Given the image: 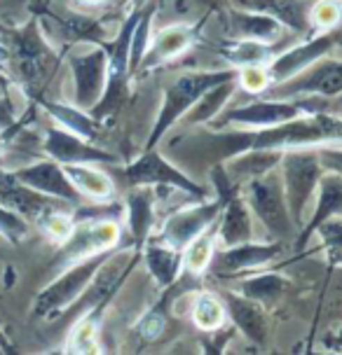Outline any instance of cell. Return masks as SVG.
Instances as JSON below:
<instances>
[{"label": "cell", "instance_id": "6da1fadb", "mask_svg": "<svg viewBox=\"0 0 342 355\" xmlns=\"http://www.w3.org/2000/svg\"><path fill=\"white\" fill-rule=\"evenodd\" d=\"M342 143V115L335 110L314 112L265 129H204L171 141V148L190 162L209 159V166L246 150H291Z\"/></svg>", "mask_w": 342, "mask_h": 355}, {"label": "cell", "instance_id": "7a4b0ae2", "mask_svg": "<svg viewBox=\"0 0 342 355\" xmlns=\"http://www.w3.org/2000/svg\"><path fill=\"white\" fill-rule=\"evenodd\" d=\"M8 44V75L28 98L40 101L49 75L54 71L56 52L38 26L35 17L5 35Z\"/></svg>", "mask_w": 342, "mask_h": 355}, {"label": "cell", "instance_id": "3957f363", "mask_svg": "<svg viewBox=\"0 0 342 355\" xmlns=\"http://www.w3.org/2000/svg\"><path fill=\"white\" fill-rule=\"evenodd\" d=\"M333 107V98L324 96H302V98H258L253 103L220 110L206 126L209 129H265V126H277L288 119L314 115Z\"/></svg>", "mask_w": 342, "mask_h": 355}, {"label": "cell", "instance_id": "277c9868", "mask_svg": "<svg viewBox=\"0 0 342 355\" xmlns=\"http://www.w3.org/2000/svg\"><path fill=\"white\" fill-rule=\"evenodd\" d=\"M227 80H237V68H223V71H193V73H183L174 82H169L167 89L162 94V105L157 110L155 124L150 129V136L145 141L143 150L157 148L162 143V138L181 122L183 115L193 107V103L197 101L206 89L220 85Z\"/></svg>", "mask_w": 342, "mask_h": 355}, {"label": "cell", "instance_id": "5b68a950", "mask_svg": "<svg viewBox=\"0 0 342 355\" xmlns=\"http://www.w3.org/2000/svg\"><path fill=\"white\" fill-rule=\"evenodd\" d=\"M277 168H279L288 213L298 234L305 227L312 196L316 194V185H319L321 175H324V166H321L319 155H316V145L314 148L284 150Z\"/></svg>", "mask_w": 342, "mask_h": 355}, {"label": "cell", "instance_id": "8992f818", "mask_svg": "<svg viewBox=\"0 0 342 355\" xmlns=\"http://www.w3.org/2000/svg\"><path fill=\"white\" fill-rule=\"evenodd\" d=\"M115 182H122L127 187H167V189H179L193 196L195 201L211 199V189L200 185L197 180H193L186 171L176 164H171L157 148L143 150L141 157H136L134 162L124 164L113 171Z\"/></svg>", "mask_w": 342, "mask_h": 355}, {"label": "cell", "instance_id": "52a82bcc", "mask_svg": "<svg viewBox=\"0 0 342 355\" xmlns=\"http://www.w3.org/2000/svg\"><path fill=\"white\" fill-rule=\"evenodd\" d=\"M242 196L249 204L253 220H258L275 241H293L295 227L291 220L279 168L256 175L242 185Z\"/></svg>", "mask_w": 342, "mask_h": 355}, {"label": "cell", "instance_id": "ba28073f", "mask_svg": "<svg viewBox=\"0 0 342 355\" xmlns=\"http://www.w3.org/2000/svg\"><path fill=\"white\" fill-rule=\"evenodd\" d=\"M113 250L99 252V255L78 259L61 269L59 276H54L33 300V315L35 318H54V315L68 313V309L80 300L82 293L87 290V285L92 283V278L97 276L101 264L108 259Z\"/></svg>", "mask_w": 342, "mask_h": 355}, {"label": "cell", "instance_id": "9c48e42d", "mask_svg": "<svg viewBox=\"0 0 342 355\" xmlns=\"http://www.w3.org/2000/svg\"><path fill=\"white\" fill-rule=\"evenodd\" d=\"M68 73H71V101L68 103L90 112L106 89L108 54L104 42H78L68 49Z\"/></svg>", "mask_w": 342, "mask_h": 355}, {"label": "cell", "instance_id": "30bf717a", "mask_svg": "<svg viewBox=\"0 0 342 355\" xmlns=\"http://www.w3.org/2000/svg\"><path fill=\"white\" fill-rule=\"evenodd\" d=\"M342 94V61L338 59H319L302 73L272 85L261 96L268 98H302V96H324L338 98Z\"/></svg>", "mask_w": 342, "mask_h": 355}, {"label": "cell", "instance_id": "8fae6325", "mask_svg": "<svg viewBox=\"0 0 342 355\" xmlns=\"http://www.w3.org/2000/svg\"><path fill=\"white\" fill-rule=\"evenodd\" d=\"M122 241V227L117 218H85L75 220V230L59 245V266H66L78 259L115 250Z\"/></svg>", "mask_w": 342, "mask_h": 355}, {"label": "cell", "instance_id": "7c38bea8", "mask_svg": "<svg viewBox=\"0 0 342 355\" xmlns=\"http://www.w3.org/2000/svg\"><path fill=\"white\" fill-rule=\"evenodd\" d=\"M223 206H225V199H220V196L213 194L211 199L197 201V204H193V206L174 211L162 222L160 232L150 239L160 241V243L169 245V248L183 250L190 241L197 239L202 232L209 230V227L220 218Z\"/></svg>", "mask_w": 342, "mask_h": 355}, {"label": "cell", "instance_id": "4fadbf2b", "mask_svg": "<svg viewBox=\"0 0 342 355\" xmlns=\"http://www.w3.org/2000/svg\"><path fill=\"white\" fill-rule=\"evenodd\" d=\"M340 44H342V31L333 28V31H324V33H314V35H309L305 42L293 44V47L284 49V52H277L265 63L270 82L272 85H279L284 80H291L293 75L302 73L305 68L312 66L314 61L331 54Z\"/></svg>", "mask_w": 342, "mask_h": 355}, {"label": "cell", "instance_id": "5bb4252c", "mask_svg": "<svg viewBox=\"0 0 342 355\" xmlns=\"http://www.w3.org/2000/svg\"><path fill=\"white\" fill-rule=\"evenodd\" d=\"M284 255V241H270V243H258L244 241L237 245H218L213 252L211 266L218 276H246L253 271L268 269L272 262H277ZM209 266V269H211Z\"/></svg>", "mask_w": 342, "mask_h": 355}, {"label": "cell", "instance_id": "9a60e30c", "mask_svg": "<svg viewBox=\"0 0 342 355\" xmlns=\"http://www.w3.org/2000/svg\"><path fill=\"white\" fill-rule=\"evenodd\" d=\"M209 15H213V12H206L202 21L171 24V26H164L157 31L155 35H150V44H148V49H145L141 66H138V73L155 71V68L176 61L179 56L186 54L188 49L200 40L202 28H204V21L209 19Z\"/></svg>", "mask_w": 342, "mask_h": 355}, {"label": "cell", "instance_id": "2e32d148", "mask_svg": "<svg viewBox=\"0 0 342 355\" xmlns=\"http://www.w3.org/2000/svg\"><path fill=\"white\" fill-rule=\"evenodd\" d=\"M42 155L49 157V159L59 162L61 166H68V164H117V155L115 152H108L104 148H99L97 143H90L85 138L75 136V133L61 129V126H49L42 136L40 143Z\"/></svg>", "mask_w": 342, "mask_h": 355}, {"label": "cell", "instance_id": "e0dca14e", "mask_svg": "<svg viewBox=\"0 0 342 355\" xmlns=\"http://www.w3.org/2000/svg\"><path fill=\"white\" fill-rule=\"evenodd\" d=\"M12 173H15L17 180H22L24 185H28L31 189H35V192L54 196V199H59L68 206H80L78 189L71 185V180H68L61 164L49 159V157L15 166Z\"/></svg>", "mask_w": 342, "mask_h": 355}, {"label": "cell", "instance_id": "ac0fdd59", "mask_svg": "<svg viewBox=\"0 0 342 355\" xmlns=\"http://www.w3.org/2000/svg\"><path fill=\"white\" fill-rule=\"evenodd\" d=\"M218 17L223 21L225 37L232 40H261V42H279L284 35V24L277 17L265 12L237 10V8H218Z\"/></svg>", "mask_w": 342, "mask_h": 355}, {"label": "cell", "instance_id": "d6986e66", "mask_svg": "<svg viewBox=\"0 0 342 355\" xmlns=\"http://www.w3.org/2000/svg\"><path fill=\"white\" fill-rule=\"evenodd\" d=\"M220 300L225 304L227 320L232 322V327L237 332H242L246 341H251L256 348L265 351L270 339V320H268V309L261 306L258 302L249 300V297L232 293V290H223L218 293Z\"/></svg>", "mask_w": 342, "mask_h": 355}, {"label": "cell", "instance_id": "ffe728a7", "mask_svg": "<svg viewBox=\"0 0 342 355\" xmlns=\"http://www.w3.org/2000/svg\"><path fill=\"white\" fill-rule=\"evenodd\" d=\"M0 204L24 215L28 222H40L49 211L68 206L63 201L54 199V196L40 194L28 185H24L22 180H17L10 168H0Z\"/></svg>", "mask_w": 342, "mask_h": 355}, {"label": "cell", "instance_id": "44dd1931", "mask_svg": "<svg viewBox=\"0 0 342 355\" xmlns=\"http://www.w3.org/2000/svg\"><path fill=\"white\" fill-rule=\"evenodd\" d=\"M316 194L319 196H316V206H314L312 215H307L305 227H302L293 239L298 250L307 248V243L312 241V234L319 230L326 220L342 215V175L324 171L319 185H316Z\"/></svg>", "mask_w": 342, "mask_h": 355}, {"label": "cell", "instance_id": "7402d4cb", "mask_svg": "<svg viewBox=\"0 0 342 355\" xmlns=\"http://www.w3.org/2000/svg\"><path fill=\"white\" fill-rule=\"evenodd\" d=\"M124 218L127 230L131 234V245L143 248V243L153 236L155 230V189L153 187H131L124 196Z\"/></svg>", "mask_w": 342, "mask_h": 355}, {"label": "cell", "instance_id": "603a6c76", "mask_svg": "<svg viewBox=\"0 0 342 355\" xmlns=\"http://www.w3.org/2000/svg\"><path fill=\"white\" fill-rule=\"evenodd\" d=\"M253 213L244 201L242 192L232 194L225 201L218 218V243L220 245H237L244 241H253Z\"/></svg>", "mask_w": 342, "mask_h": 355}, {"label": "cell", "instance_id": "cb8c5ba5", "mask_svg": "<svg viewBox=\"0 0 342 355\" xmlns=\"http://www.w3.org/2000/svg\"><path fill=\"white\" fill-rule=\"evenodd\" d=\"M225 5L237 10L265 12L277 17L288 31L298 35H309L307 26V5L302 0H225Z\"/></svg>", "mask_w": 342, "mask_h": 355}, {"label": "cell", "instance_id": "d4e9b609", "mask_svg": "<svg viewBox=\"0 0 342 355\" xmlns=\"http://www.w3.org/2000/svg\"><path fill=\"white\" fill-rule=\"evenodd\" d=\"M141 262L162 290L174 285L183 274V250L169 248V245H164L155 239H148L143 243Z\"/></svg>", "mask_w": 342, "mask_h": 355}, {"label": "cell", "instance_id": "484cf974", "mask_svg": "<svg viewBox=\"0 0 342 355\" xmlns=\"http://www.w3.org/2000/svg\"><path fill=\"white\" fill-rule=\"evenodd\" d=\"M63 171L80 196L94 201H111L115 196V178L106 168H101V164H68Z\"/></svg>", "mask_w": 342, "mask_h": 355}, {"label": "cell", "instance_id": "4316f807", "mask_svg": "<svg viewBox=\"0 0 342 355\" xmlns=\"http://www.w3.org/2000/svg\"><path fill=\"white\" fill-rule=\"evenodd\" d=\"M38 105L45 110V115L52 119L56 126L75 133V136L85 138L90 143H97V138L101 136V122L97 117H92L87 110L73 105V103H54V101H35Z\"/></svg>", "mask_w": 342, "mask_h": 355}, {"label": "cell", "instance_id": "83f0119b", "mask_svg": "<svg viewBox=\"0 0 342 355\" xmlns=\"http://www.w3.org/2000/svg\"><path fill=\"white\" fill-rule=\"evenodd\" d=\"M279 159H282V150H246L242 155H234L220 164H223L227 178H230L234 185L242 187L251 178L277 168L279 166Z\"/></svg>", "mask_w": 342, "mask_h": 355}, {"label": "cell", "instance_id": "f1b7e54d", "mask_svg": "<svg viewBox=\"0 0 342 355\" xmlns=\"http://www.w3.org/2000/svg\"><path fill=\"white\" fill-rule=\"evenodd\" d=\"M277 47H279V42L232 40V37H225L216 47V52L232 68H244V66H265L277 54Z\"/></svg>", "mask_w": 342, "mask_h": 355}, {"label": "cell", "instance_id": "f546056e", "mask_svg": "<svg viewBox=\"0 0 342 355\" xmlns=\"http://www.w3.org/2000/svg\"><path fill=\"white\" fill-rule=\"evenodd\" d=\"M288 290V278H284L277 271H263L261 274H246L242 276V283H239V295L249 297V300L258 302L265 309H272L277 302H282V297L286 295Z\"/></svg>", "mask_w": 342, "mask_h": 355}, {"label": "cell", "instance_id": "4dcf8cb0", "mask_svg": "<svg viewBox=\"0 0 342 355\" xmlns=\"http://www.w3.org/2000/svg\"><path fill=\"white\" fill-rule=\"evenodd\" d=\"M234 92H237V80H227V82H220L216 87L206 89V92L193 103V107L183 115L181 122L188 126H206L220 110H223Z\"/></svg>", "mask_w": 342, "mask_h": 355}, {"label": "cell", "instance_id": "1f68e13d", "mask_svg": "<svg viewBox=\"0 0 342 355\" xmlns=\"http://www.w3.org/2000/svg\"><path fill=\"white\" fill-rule=\"evenodd\" d=\"M190 315H193V322L200 332H216V329L227 325V311L225 304L220 300L218 293H211V290H200L193 300V306H190Z\"/></svg>", "mask_w": 342, "mask_h": 355}, {"label": "cell", "instance_id": "d6a6232c", "mask_svg": "<svg viewBox=\"0 0 342 355\" xmlns=\"http://www.w3.org/2000/svg\"><path fill=\"white\" fill-rule=\"evenodd\" d=\"M216 248H218V220L183 248V271L193 276H202L211 266Z\"/></svg>", "mask_w": 342, "mask_h": 355}, {"label": "cell", "instance_id": "836d02e7", "mask_svg": "<svg viewBox=\"0 0 342 355\" xmlns=\"http://www.w3.org/2000/svg\"><path fill=\"white\" fill-rule=\"evenodd\" d=\"M99 327L101 320H94L90 315H80L73 322L71 332L66 337V353H97L99 351Z\"/></svg>", "mask_w": 342, "mask_h": 355}, {"label": "cell", "instance_id": "e575fe53", "mask_svg": "<svg viewBox=\"0 0 342 355\" xmlns=\"http://www.w3.org/2000/svg\"><path fill=\"white\" fill-rule=\"evenodd\" d=\"M340 24H342V0H316V3L307 8L309 35L340 28Z\"/></svg>", "mask_w": 342, "mask_h": 355}, {"label": "cell", "instance_id": "d590c367", "mask_svg": "<svg viewBox=\"0 0 342 355\" xmlns=\"http://www.w3.org/2000/svg\"><path fill=\"white\" fill-rule=\"evenodd\" d=\"M66 208L68 206L56 208V211H49L45 218L38 222L40 230L45 232V236L56 245H61L75 230V215H73V211H66Z\"/></svg>", "mask_w": 342, "mask_h": 355}, {"label": "cell", "instance_id": "8d00e7d4", "mask_svg": "<svg viewBox=\"0 0 342 355\" xmlns=\"http://www.w3.org/2000/svg\"><path fill=\"white\" fill-rule=\"evenodd\" d=\"M0 236L12 245H22L31 239V222L17 211L0 204Z\"/></svg>", "mask_w": 342, "mask_h": 355}, {"label": "cell", "instance_id": "74e56055", "mask_svg": "<svg viewBox=\"0 0 342 355\" xmlns=\"http://www.w3.org/2000/svg\"><path fill=\"white\" fill-rule=\"evenodd\" d=\"M270 75L265 66H244L237 68V87L244 89L246 94H253V96H261L270 89Z\"/></svg>", "mask_w": 342, "mask_h": 355}, {"label": "cell", "instance_id": "f35d334b", "mask_svg": "<svg viewBox=\"0 0 342 355\" xmlns=\"http://www.w3.org/2000/svg\"><path fill=\"white\" fill-rule=\"evenodd\" d=\"M316 155L324 171L342 175V143H326V145H316Z\"/></svg>", "mask_w": 342, "mask_h": 355}, {"label": "cell", "instance_id": "ab89813d", "mask_svg": "<svg viewBox=\"0 0 342 355\" xmlns=\"http://www.w3.org/2000/svg\"><path fill=\"white\" fill-rule=\"evenodd\" d=\"M314 234H319L321 239V248H335V245H342V215H338V218H331L326 220L324 225L319 227Z\"/></svg>", "mask_w": 342, "mask_h": 355}, {"label": "cell", "instance_id": "60d3db41", "mask_svg": "<svg viewBox=\"0 0 342 355\" xmlns=\"http://www.w3.org/2000/svg\"><path fill=\"white\" fill-rule=\"evenodd\" d=\"M19 122V115H17V105L12 101V92L10 94H3L0 96V131L10 129Z\"/></svg>", "mask_w": 342, "mask_h": 355}, {"label": "cell", "instance_id": "b9f144b4", "mask_svg": "<svg viewBox=\"0 0 342 355\" xmlns=\"http://www.w3.org/2000/svg\"><path fill=\"white\" fill-rule=\"evenodd\" d=\"M12 87H15V82H12V78L5 71H0V96L3 94H10Z\"/></svg>", "mask_w": 342, "mask_h": 355}, {"label": "cell", "instance_id": "7bdbcfd3", "mask_svg": "<svg viewBox=\"0 0 342 355\" xmlns=\"http://www.w3.org/2000/svg\"><path fill=\"white\" fill-rule=\"evenodd\" d=\"M197 5H204V8L209 10V12H216L218 8H220V3L218 0H195Z\"/></svg>", "mask_w": 342, "mask_h": 355}, {"label": "cell", "instance_id": "ee69618b", "mask_svg": "<svg viewBox=\"0 0 342 355\" xmlns=\"http://www.w3.org/2000/svg\"><path fill=\"white\" fill-rule=\"evenodd\" d=\"M80 5H92V8H101V5L111 3V0H78Z\"/></svg>", "mask_w": 342, "mask_h": 355}, {"label": "cell", "instance_id": "f6af8a7d", "mask_svg": "<svg viewBox=\"0 0 342 355\" xmlns=\"http://www.w3.org/2000/svg\"><path fill=\"white\" fill-rule=\"evenodd\" d=\"M5 351V346H0V353H3Z\"/></svg>", "mask_w": 342, "mask_h": 355}]
</instances>
